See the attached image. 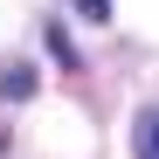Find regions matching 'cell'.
Instances as JSON below:
<instances>
[{
  "label": "cell",
  "mask_w": 159,
  "mask_h": 159,
  "mask_svg": "<svg viewBox=\"0 0 159 159\" xmlns=\"http://www.w3.org/2000/svg\"><path fill=\"white\" fill-rule=\"evenodd\" d=\"M0 97H7V104L35 97V69H7V76H0Z\"/></svg>",
  "instance_id": "1"
},
{
  "label": "cell",
  "mask_w": 159,
  "mask_h": 159,
  "mask_svg": "<svg viewBox=\"0 0 159 159\" xmlns=\"http://www.w3.org/2000/svg\"><path fill=\"white\" fill-rule=\"evenodd\" d=\"M83 7V21H111V0H76Z\"/></svg>",
  "instance_id": "3"
},
{
  "label": "cell",
  "mask_w": 159,
  "mask_h": 159,
  "mask_svg": "<svg viewBox=\"0 0 159 159\" xmlns=\"http://www.w3.org/2000/svg\"><path fill=\"white\" fill-rule=\"evenodd\" d=\"M139 159H159V111L139 118Z\"/></svg>",
  "instance_id": "2"
}]
</instances>
